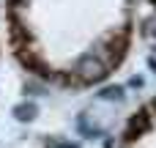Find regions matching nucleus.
<instances>
[{"mask_svg":"<svg viewBox=\"0 0 156 148\" xmlns=\"http://www.w3.org/2000/svg\"><path fill=\"white\" fill-rule=\"evenodd\" d=\"M110 69V60L101 55V52H88L80 63H77V74L82 80H101Z\"/></svg>","mask_w":156,"mask_h":148,"instance_id":"f257e3e1","label":"nucleus"},{"mask_svg":"<svg viewBox=\"0 0 156 148\" xmlns=\"http://www.w3.org/2000/svg\"><path fill=\"white\" fill-rule=\"evenodd\" d=\"M14 115H16L19 121H33V118H36V104H19V107L14 110Z\"/></svg>","mask_w":156,"mask_h":148,"instance_id":"f03ea898","label":"nucleus"},{"mask_svg":"<svg viewBox=\"0 0 156 148\" xmlns=\"http://www.w3.org/2000/svg\"><path fill=\"white\" fill-rule=\"evenodd\" d=\"M145 126H148V121H145V115H143V113H140V115H134V118H132V126H129V137H134V132L140 135V132H143Z\"/></svg>","mask_w":156,"mask_h":148,"instance_id":"7ed1b4c3","label":"nucleus"},{"mask_svg":"<svg viewBox=\"0 0 156 148\" xmlns=\"http://www.w3.org/2000/svg\"><path fill=\"white\" fill-rule=\"evenodd\" d=\"M121 93H123V88H118V85H115V88H107L101 96H104V99H121Z\"/></svg>","mask_w":156,"mask_h":148,"instance_id":"20e7f679","label":"nucleus"},{"mask_svg":"<svg viewBox=\"0 0 156 148\" xmlns=\"http://www.w3.org/2000/svg\"><path fill=\"white\" fill-rule=\"evenodd\" d=\"M47 148H74V146H66V143H58V140H49Z\"/></svg>","mask_w":156,"mask_h":148,"instance_id":"39448f33","label":"nucleus"}]
</instances>
